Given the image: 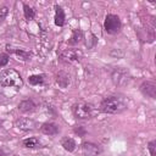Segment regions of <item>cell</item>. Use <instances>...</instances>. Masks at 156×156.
<instances>
[{
	"mask_svg": "<svg viewBox=\"0 0 156 156\" xmlns=\"http://www.w3.org/2000/svg\"><path fill=\"white\" fill-rule=\"evenodd\" d=\"M84 39H85V46H87L88 49H93V48H95L96 44H98V38H96L93 33H89V34L87 35V38L84 37Z\"/></svg>",
	"mask_w": 156,
	"mask_h": 156,
	"instance_id": "20",
	"label": "cell"
},
{
	"mask_svg": "<svg viewBox=\"0 0 156 156\" xmlns=\"http://www.w3.org/2000/svg\"><path fill=\"white\" fill-rule=\"evenodd\" d=\"M80 149L84 156H100V154L102 152L101 146L93 141H83Z\"/></svg>",
	"mask_w": 156,
	"mask_h": 156,
	"instance_id": "6",
	"label": "cell"
},
{
	"mask_svg": "<svg viewBox=\"0 0 156 156\" xmlns=\"http://www.w3.org/2000/svg\"><path fill=\"white\" fill-rule=\"evenodd\" d=\"M111 77H112L113 83L117 85H122V84H126L128 82V73L124 69H122L121 67L115 68L111 73Z\"/></svg>",
	"mask_w": 156,
	"mask_h": 156,
	"instance_id": "9",
	"label": "cell"
},
{
	"mask_svg": "<svg viewBox=\"0 0 156 156\" xmlns=\"http://www.w3.org/2000/svg\"><path fill=\"white\" fill-rule=\"evenodd\" d=\"M40 132L45 135H49V136H54V135H57L58 132H60V128L56 123L54 122H45L40 126Z\"/></svg>",
	"mask_w": 156,
	"mask_h": 156,
	"instance_id": "11",
	"label": "cell"
},
{
	"mask_svg": "<svg viewBox=\"0 0 156 156\" xmlns=\"http://www.w3.org/2000/svg\"><path fill=\"white\" fill-rule=\"evenodd\" d=\"M73 132L78 135V136H84L87 134V129L83 127V126H76L73 128Z\"/></svg>",
	"mask_w": 156,
	"mask_h": 156,
	"instance_id": "23",
	"label": "cell"
},
{
	"mask_svg": "<svg viewBox=\"0 0 156 156\" xmlns=\"http://www.w3.org/2000/svg\"><path fill=\"white\" fill-rule=\"evenodd\" d=\"M72 113L77 119H90L98 113V108L87 101H78L72 105Z\"/></svg>",
	"mask_w": 156,
	"mask_h": 156,
	"instance_id": "3",
	"label": "cell"
},
{
	"mask_svg": "<svg viewBox=\"0 0 156 156\" xmlns=\"http://www.w3.org/2000/svg\"><path fill=\"white\" fill-rule=\"evenodd\" d=\"M55 15H54V22L57 27H63L66 23V13L65 10L60 5H55Z\"/></svg>",
	"mask_w": 156,
	"mask_h": 156,
	"instance_id": "12",
	"label": "cell"
},
{
	"mask_svg": "<svg viewBox=\"0 0 156 156\" xmlns=\"http://www.w3.org/2000/svg\"><path fill=\"white\" fill-rule=\"evenodd\" d=\"M139 90L144 96L150 99L156 98V84L154 80H143L139 85Z\"/></svg>",
	"mask_w": 156,
	"mask_h": 156,
	"instance_id": "7",
	"label": "cell"
},
{
	"mask_svg": "<svg viewBox=\"0 0 156 156\" xmlns=\"http://www.w3.org/2000/svg\"><path fill=\"white\" fill-rule=\"evenodd\" d=\"M56 83L61 87V88H67L69 84V74L66 73L65 71H60L58 73H56V78H55Z\"/></svg>",
	"mask_w": 156,
	"mask_h": 156,
	"instance_id": "15",
	"label": "cell"
},
{
	"mask_svg": "<svg viewBox=\"0 0 156 156\" xmlns=\"http://www.w3.org/2000/svg\"><path fill=\"white\" fill-rule=\"evenodd\" d=\"M99 110L106 115H117L127 110V101L119 95H110L100 101Z\"/></svg>",
	"mask_w": 156,
	"mask_h": 156,
	"instance_id": "1",
	"label": "cell"
},
{
	"mask_svg": "<svg viewBox=\"0 0 156 156\" xmlns=\"http://www.w3.org/2000/svg\"><path fill=\"white\" fill-rule=\"evenodd\" d=\"M147 150L150 152V156H156V140L155 139L147 143Z\"/></svg>",
	"mask_w": 156,
	"mask_h": 156,
	"instance_id": "22",
	"label": "cell"
},
{
	"mask_svg": "<svg viewBox=\"0 0 156 156\" xmlns=\"http://www.w3.org/2000/svg\"><path fill=\"white\" fill-rule=\"evenodd\" d=\"M28 83L30 85H43L45 83V74H32L28 77Z\"/></svg>",
	"mask_w": 156,
	"mask_h": 156,
	"instance_id": "18",
	"label": "cell"
},
{
	"mask_svg": "<svg viewBox=\"0 0 156 156\" xmlns=\"http://www.w3.org/2000/svg\"><path fill=\"white\" fill-rule=\"evenodd\" d=\"M15 126H16L18 129L24 130V132H27V130H33V129L37 128L35 121L32 119V118H29V117H20V118H17V119L15 121Z\"/></svg>",
	"mask_w": 156,
	"mask_h": 156,
	"instance_id": "8",
	"label": "cell"
},
{
	"mask_svg": "<svg viewBox=\"0 0 156 156\" xmlns=\"http://www.w3.org/2000/svg\"><path fill=\"white\" fill-rule=\"evenodd\" d=\"M18 111L22 113H32L35 111L37 108V104L32 100V99H23L20 101L18 106H17Z\"/></svg>",
	"mask_w": 156,
	"mask_h": 156,
	"instance_id": "10",
	"label": "cell"
},
{
	"mask_svg": "<svg viewBox=\"0 0 156 156\" xmlns=\"http://www.w3.org/2000/svg\"><path fill=\"white\" fill-rule=\"evenodd\" d=\"M22 145L27 149H35V147H40V141L35 136H28L22 140Z\"/></svg>",
	"mask_w": 156,
	"mask_h": 156,
	"instance_id": "17",
	"label": "cell"
},
{
	"mask_svg": "<svg viewBox=\"0 0 156 156\" xmlns=\"http://www.w3.org/2000/svg\"><path fill=\"white\" fill-rule=\"evenodd\" d=\"M10 61V55L7 52H0V68L7 66Z\"/></svg>",
	"mask_w": 156,
	"mask_h": 156,
	"instance_id": "21",
	"label": "cell"
},
{
	"mask_svg": "<svg viewBox=\"0 0 156 156\" xmlns=\"http://www.w3.org/2000/svg\"><path fill=\"white\" fill-rule=\"evenodd\" d=\"M7 52L16 55L17 57H20V58L23 60V61L30 60V57H32V54H30L29 51L23 50V49H13V48H9V49H7Z\"/></svg>",
	"mask_w": 156,
	"mask_h": 156,
	"instance_id": "16",
	"label": "cell"
},
{
	"mask_svg": "<svg viewBox=\"0 0 156 156\" xmlns=\"http://www.w3.org/2000/svg\"><path fill=\"white\" fill-rule=\"evenodd\" d=\"M104 29L107 34H111V35L119 33L122 29V22L119 16L115 13H107L104 20Z\"/></svg>",
	"mask_w": 156,
	"mask_h": 156,
	"instance_id": "4",
	"label": "cell"
},
{
	"mask_svg": "<svg viewBox=\"0 0 156 156\" xmlns=\"http://www.w3.org/2000/svg\"><path fill=\"white\" fill-rule=\"evenodd\" d=\"M22 6H23V16H24V18L27 20V21H32V20H34V17H35V11L33 10V7H30L28 4H22Z\"/></svg>",
	"mask_w": 156,
	"mask_h": 156,
	"instance_id": "19",
	"label": "cell"
},
{
	"mask_svg": "<svg viewBox=\"0 0 156 156\" xmlns=\"http://www.w3.org/2000/svg\"><path fill=\"white\" fill-rule=\"evenodd\" d=\"M23 78L18 71L13 68H6L0 72V85L2 88L21 89L23 87Z\"/></svg>",
	"mask_w": 156,
	"mask_h": 156,
	"instance_id": "2",
	"label": "cell"
},
{
	"mask_svg": "<svg viewBox=\"0 0 156 156\" xmlns=\"http://www.w3.org/2000/svg\"><path fill=\"white\" fill-rule=\"evenodd\" d=\"M58 57L62 61H66V62L80 61L82 57H83V52L78 49H66V50H62L58 54Z\"/></svg>",
	"mask_w": 156,
	"mask_h": 156,
	"instance_id": "5",
	"label": "cell"
},
{
	"mask_svg": "<svg viewBox=\"0 0 156 156\" xmlns=\"http://www.w3.org/2000/svg\"><path fill=\"white\" fill-rule=\"evenodd\" d=\"M0 156H7V154H6L2 149H0Z\"/></svg>",
	"mask_w": 156,
	"mask_h": 156,
	"instance_id": "25",
	"label": "cell"
},
{
	"mask_svg": "<svg viewBox=\"0 0 156 156\" xmlns=\"http://www.w3.org/2000/svg\"><path fill=\"white\" fill-rule=\"evenodd\" d=\"M0 126H1V122H0Z\"/></svg>",
	"mask_w": 156,
	"mask_h": 156,
	"instance_id": "26",
	"label": "cell"
},
{
	"mask_svg": "<svg viewBox=\"0 0 156 156\" xmlns=\"http://www.w3.org/2000/svg\"><path fill=\"white\" fill-rule=\"evenodd\" d=\"M84 40V33L82 32V29L76 28L72 30V34L68 39V44L69 45H78Z\"/></svg>",
	"mask_w": 156,
	"mask_h": 156,
	"instance_id": "14",
	"label": "cell"
},
{
	"mask_svg": "<svg viewBox=\"0 0 156 156\" xmlns=\"http://www.w3.org/2000/svg\"><path fill=\"white\" fill-rule=\"evenodd\" d=\"M60 144H61V146H62L67 152H74L76 149H77V143H76V140H74L73 138H71V136H63V138L61 139Z\"/></svg>",
	"mask_w": 156,
	"mask_h": 156,
	"instance_id": "13",
	"label": "cell"
},
{
	"mask_svg": "<svg viewBox=\"0 0 156 156\" xmlns=\"http://www.w3.org/2000/svg\"><path fill=\"white\" fill-rule=\"evenodd\" d=\"M7 12H9V9L6 6L0 7V22H2L5 20V17L7 16Z\"/></svg>",
	"mask_w": 156,
	"mask_h": 156,
	"instance_id": "24",
	"label": "cell"
}]
</instances>
